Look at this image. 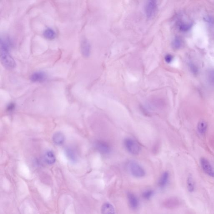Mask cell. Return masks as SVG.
<instances>
[{"label": "cell", "mask_w": 214, "mask_h": 214, "mask_svg": "<svg viewBox=\"0 0 214 214\" xmlns=\"http://www.w3.org/2000/svg\"><path fill=\"white\" fill-rule=\"evenodd\" d=\"M94 146L95 149L103 155H108L112 151V148L110 144L103 140H97L95 141Z\"/></svg>", "instance_id": "5"}, {"label": "cell", "mask_w": 214, "mask_h": 214, "mask_svg": "<svg viewBox=\"0 0 214 214\" xmlns=\"http://www.w3.org/2000/svg\"><path fill=\"white\" fill-rule=\"evenodd\" d=\"M158 5L156 1H147L144 5V12L146 17L148 19H152L157 13Z\"/></svg>", "instance_id": "4"}, {"label": "cell", "mask_w": 214, "mask_h": 214, "mask_svg": "<svg viewBox=\"0 0 214 214\" xmlns=\"http://www.w3.org/2000/svg\"><path fill=\"white\" fill-rule=\"evenodd\" d=\"M47 75L46 74L41 71L34 72L30 76L31 81L34 82H43L46 80Z\"/></svg>", "instance_id": "8"}, {"label": "cell", "mask_w": 214, "mask_h": 214, "mask_svg": "<svg viewBox=\"0 0 214 214\" xmlns=\"http://www.w3.org/2000/svg\"><path fill=\"white\" fill-rule=\"evenodd\" d=\"M124 143L126 150L132 155H137L141 151V146L136 140L132 138H126L124 139Z\"/></svg>", "instance_id": "2"}, {"label": "cell", "mask_w": 214, "mask_h": 214, "mask_svg": "<svg viewBox=\"0 0 214 214\" xmlns=\"http://www.w3.org/2000/svg\"><path fill=\"white\" fill-rule=\"evenodd\" d=\"M187 189L190 193L194 192L195 188V183L191 176H189L187 180Z\"/></svg>", "instance_id": "18"}, {"label": "cell", "mask_w": 214, "mask_h": 214, "mask_svg": "<svg viewBox=\"0 0 214 214\" xmlns=\"http://www.w3.org/2000/svg\"><path fill=\"white\" fill-rule=\"evenodd\" d=\"M43 35L46 39L49 40H52L56 37V33L53 29L49 28L45 30L44 32Z\"/></svg>", "instance_id": "16"}, {"label": "cell", "mask_w": 214, "mask_h": 214, "mask_svg": "<svg viewBox=\"0 0 214 214\" xmlns=\"http://www.w3.org/2000/svg\"><path fill=\"white\" fill-rule=\"evenodd\" d=\"M201 166L204 173L214 178V170L209 161L204 158L201 159Z\"/></svg>", "instance_id": "6"}, {"label": "cell", "mask_w": 214, "mask_h": 214, "mask_svg": "<svg viewBox=\"0 0 214 214\" xmlns=\"http://www.w3.org/2000/svg\"><path fill=\"white\" fill-rule=\"evenodd\" d=\"M10 41L8 40L1 39V59L3 66L9 70H12L15 67L16 63L12 56L9 53Z\"/></svg>", "instance_id": "1"}, {"label": "cell", "mask_w": 214, "mask_h": 214, "mask_svg": "<svg viewBox=\"0 0 214 214\" xmlns=\"http://www.w3.org/2000/svg\"><path fill=\"white\" fill-rule=\"evenodd\" d=\"M193 26L191 23L180 22L178 24L179 30L182 32H187L189 31Z\"/></svg>", "instance_id": "19"}, {"label": "cell", "mask_w": 214, "mask_h": 214, "mask_svg": "<svg viewBox=\"0 0 214 214\" xmlns=\"http://www.w3.org/2000/svg\"><path fill=\"white\" fill-rule=\"evenodd\" d=\"M128 166L129 171L133 177L136 178H142L145 175V170L138 162L131 161L129 162Z\"/></svg>", "instance_id": "3"}, {"label": "cell", "mask_w": 214, "mask_h": 214, "mask_svg": "<svg viewBox=\"0 0 214 214\" xmlns=\"http://www.w3.org/2000/svg\"><path fill=\"white\" fill-rule=\"evenodd\" d=\"M101 212L102 214H115L113 206L109 203H105L103 204Z\"/></svg>", "instance_id": "15"}, {"label": "cell", "mask_w": 214, "mask_h": 214, "mask_svg": "<svg viewBox=\"0 0 214 214\" xmlns=\"http://www.w3.org/2000/svg\"><path fill=\"white\" fill-rule=\"evenodd\" d=\"M154 194V192L152 190H147L142 193V197L145 200L150 199Z\"/></svg>", "instance_id": "21"}, {"label": "cell", "mask_w": 214, "mask_h": 214, "mask_svg": "<svg viewBox=\"0 0 214 214\" xmlns=\"http://www.w3.org/2000/svg\"><path fill=\"white\" fill-rule=\"evenodd\" d=\"M180 204V201L178 198L171 197L167 200L164 204L167 208L172 209L178 208Z\"/></svg>", "instance_id": "10"}, {"label": "cell", "mask_w": 214, "mask_h": 214, "mask_svg": "<svg viewBox=\"0 0 214 214\" xmlns=\"http://www.w3.org/2000/svg\"><path fill=\"white\" fill-rule=\"evenodd\" d=\"M182 45V41L179 38H175L173 40L172 43V46L175 49H179Z\"/></svg>", "instance_id": "20"}, {"label": "cell", "mask_w": 214, "mask_h": 214, "mask_svg": "<svg viewBox=\"0 0 214 214\" xmlns=\"http://www.w3.org/2000/svg\"><path fill=\"white\" fill-rule=\"evenodd\" d=\"M212 74V76H211V78H212V80H213V81H214V72H213V73Z\"/></svg>", "instance_id": "24"}, {"label": "cell", "mask_w": 214, "mask_h": 214, "mask_svg": "<svg viewBox=\"0 0 214 214\" xmlns=\"http://www.w3.org/2000/svg\"><path fill=\"white\" fill-rule=\"evenodd\" d=\"M208 125L205 121L201 120L198 123L197 128L199 133L201 135L205 134L206 132Z\"/></svg>", "instance_id": "17"}, {"label": "cell", "mask_w": 214, "mask_h": 214, "mask_svg": "<svg viewBox=\"0 0 214 214\" xmlns=\"http://www.w3.org/2000/svg\"><path fill=\"white\" fill-rule=\"evenodd\" d=\"M174 59L173 56L170 54H167L164 57V60L165 62L168 64H170L173 61Z\"/></svg>", "instance_id": "22"}, {"label": "cell", "mask_w": 214, "mask_h": 214, "mask_svg": "<svg viewBox=\"0 0 214 214\" xmlns=\"http://www.w3.org/2000/svg\"><path fill=\"white\" fill-rule=\"evenodd\" d=\"M170 179V174L167 171H165L162 174L159 181L158 185L161 188L165 187L168 183Z\"/></svg>", "instance_id": "12"}, {"label": "cell", "mask_w": 214, "mask_h": 214, "mask_svg": "<svg viewBox=\"0 0 214 214\" xmlns=\"http://www.w3.org/2000/svg\"><path fill=\"white\" fill-rule=\"evenodd\" d=\"M80 48L83 56L86 57H89L91 53V46L87 39H83L82 40Z\"/></svg>", "instance_id": "7"}, {"label": "cell", "mask_w": 214, "mask_h": 214, "mask_svg": "<svg viewBox=\"0 0 214 214\" xmlns=\"http://www.w3.org/2000/svg\"><path fill=\"white\" fill-rule=\"evenodd\" d=\"M15 109V104L13 103H9L7 107V110L9 112L13 111Z\"/></svg>", "instance_id": "23"}, {"label": "cell", "mask_w": 214, "mask_h": 214, "mask_svg": "<svg viewBox=\"0 0 214 214\" xmlns=\"http://www.w3.org/2000/svg\"><path fill=\"white\" fill-rule=\"evenodd\" d=\"M127 198L130 207L133 210H136L139 206V201L136 196L133 193H129L127 194Z\"/></svg>", "instance_id": "9"}, {"label": "cell", "mask_w": 214, "mask_h": 214, "mask_svg": "<svg viewBox=\"0 0 214 214\" xmlns=\"http://www.w3.org/2000/svg\"><path fill=\"white\" fill-rule=\"evenodd\" d=\"M45 161L48 164H52L56 161V157L54 153L51 151H48L45 154L44 156Z\"/></svg>", "instance_id": "14"}, {"label": "cell", "mask_w": 214, "mask_h": 214, "mask_svg": "<svg viewBox=\"0 0 214 214\" xmlns=\"http://www.w3.org/2000/svg\"><path fill=\"white\" fill-rule=\"evenodd\" d=\"M65 138L64 134L61 132H57L53 136V141L57 145H61L64 143Z\"/></svg>", "instance_id": "13"}, {"label": "cell", "mask_w": 214, "mask_h": 214, "mask_svg": "<svg viewBox=\"0 0 214 214\" xmlns=\"http://www.w3.org/2000/svg\"><path fill=\"white\" fill-rule=\"evenodd\" d=\"M65 153L69 160L72 163H75L78 160V156L76 152L71 148H67L65 150Z\"/></svg>", "instance_id": "11"}]
</instances>
